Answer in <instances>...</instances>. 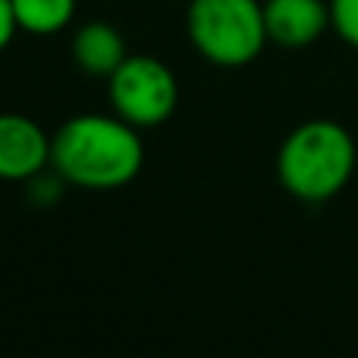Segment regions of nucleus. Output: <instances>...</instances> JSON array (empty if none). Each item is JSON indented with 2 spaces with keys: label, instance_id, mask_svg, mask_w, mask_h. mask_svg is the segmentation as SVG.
<instances>
[{
  "label": "nucleus",
  "instance_id": "1a4fd4ad",
  "mask_svg": "<svg viewBox=\"0 0 358 358\" xmlns=\"http://www.w3.org/2000/svg\"><path fill=\"white\" fill-rule=\"evenodd\" d=\"M330 22L343 41L358 48V0H330Z\"/></svg>",
  "mask_w": 358,
  "mask_h": 358
},
{
  "label": "nucleus",
  "instance_id": "39448f33",
  "mask_svg": "<svg viewBox=\"0 0 358 358\" xmlns=\"http://www.w3.org/2000/svg\"><path fill=\"white\" fill-rule=\"evenodd\" d=\"M50 167V136L22 113H0V179L29 182Z\"/></svg>",
  "mask_w": 358,
  "mask_h": 358
},
{
  "label": "nucleus",
  "instance_id": "0eeeda50",
  "mask_svg": "<svg viewBox=\"0 0 358 358\" xmlns=\"http://www.w3.org/2000/svg\"><path fill=\"white\" fill-rule=\"evenodd\" d=\"M73 63L82 69L85 76H101V79H110V73L120 66V63L129 57L126 50V41L120 35L117 25L110 22H85L76 29L73 35Z\"/></svg>",
  "mask_w": 358,
  "mask_h": 358
},
{
  "label": "nucleus",
  "instance_id": "423d86ee",
  "mask_svg": "<svg viewBox=\"0 0 358 358\" xmlns=\"http://www.w3.org/2000/svg\"><path fill=\"white\" fill-rule=\"evenodd\" d=\"M264 25L280 48H308L334 29L330 0H264Z\"/></svg>",
  "mask_w": 358,
  "mask_h": 358
},
{
  "label": "nucleus",
  "instance_id": "20e7f679",
  "mask_svg": "<svg viewBox=\"0 0 358 358\" xmlns=\"http://www.w3.org/2000/svg\"><path fill=\"white\" fill-rule=\"evenodd\" d=\"M107 101L136 129L161 126L179 104L176 73L151 54H129L107 79Z\"/></svg>",
  "mask_w": 358,
  "mask_h": 358
},
{
  "label": "nucleus",
  "instance_id": "f257e3e1",
  "mask_svg": "<svg viewBox=\"0 0 358 358\" xmlns=\"http://www.w3.org/2000/svg\"><path fill=\"white\" fill-rule=\"evenodd\" d=\"M138 132L117 113H79L50 136V167L73 189H123L145 167Z\"/></svg>",
  "mask_w": 358,
  "mask_h": 358
},
{
  "label": "nucleus",
  "instance_id": "9d476101",
  "mask_svg": "<svg viewBox=\"0 0 358 358\" xmlns=\"http://www.w3.org/2000/svg\"><path fill=\"white\" fill-rule=\"evenodd\" d=\"M16 31H19V25H16V13H13V3H10V0H0V54H3V50L13 44Z\"/></svg>",
  "mask_w": 358,
  "mask_h": 358
},
{
  "label": "nucleus",
  "instance_id": "6e6552de",
  "mask_svg": "<svg viewBox=\"0 0 358 358\" xmlns=\"http://www.w3.org/2000/svg\"><path fill=\"white\" fill-rule=\"evenodd\" d=\"M25 35H57L76 16V0H10Z\"/></svg>",
  "mask_w": 358,
  "mask_h": 358
},
{
  "label": "nucleus",
  "instance_id": "7ed1b4c3",
  "mask_svg": "<svg viewBox=\"0 0 358 358\" xmlns=\"http://www.w3.org/2000/svg\"><path fill=\"white\" fill-rule=\"evenodd\" d=\"M185 31L192 48L223 69L255 63L271 41L261 0H192L185 10Z\"/></svg>",
  "mask_w": 358,
  "mask_h": 358
},
{
  "label": "nucleus",
  "instance_id": "f03ea898",
  "mask_svg": "<svg viewBox=\"0 0 358 358\" xmlns=\"http://www.w3.org/2000/svg\"><path fill=\"white\" fill-rule=\"evenodd\" d=\"M355 138L334 120H308L283 138L277 155L280 185L305 204L340 195L355 173Z\"/></svg>",
  "mask_w": 358,
  "mask_h": 358
}]
</instances>
